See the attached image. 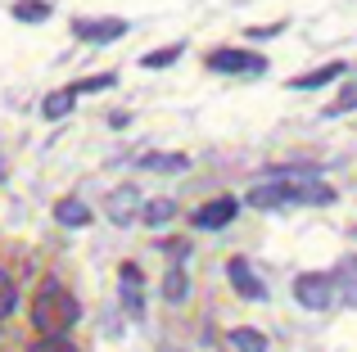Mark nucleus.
<instances>
[{"label":"nucleus","instance_id":"nucleus-11","mask_svg":"<svg viewBox=\"0 0 357 352\" xmlns=\"http://www.w3.org/2000/svg\"><path fill=\"white\" fill-rule=\"evenodd\" d=\"M14 14L23 18V23H45V18H50V5H45V0H18Z\"/></svg>","mask_w":357,"mask_h":352},{"label":"nucleus","instance_id":"nucleus-5","mask_svg":"<svg viewBox=\"0 0 357 352\" xmlns=\"http://www.w3.org/2000/svg\"><path fill=\"white\" fill-rule=\"evenodd\" d=\"M236 212H240L236 199H213V203H204V208L195 212V226H199V230H222Z\"/></svg>","mask_w":357,"mask_h":352},{"label":"nucleus","instance_id":"nucleus-1","mask_svg":"<svg viewBox=\"0 0 357 352\" xmlns=\"http://www.w3.org/2000/svg\"><path fill=\"white\" fill-rule=\"evenodd\" d=\"M82 307L77 298H73L68 289H63L59 280H45L41 289H36V303H32V326L41 330V335H68L73 326H77Z\"/></svg>","mask_w":357,"mask_h":352},{"label":"nucleus","instance_id":"nucleus-18","mask_svg":"<svg viewBox=\"0 0 357 352\" xmlns=\"http://www.w3.org/2000/svg\"><path fill=\"white\" fill-rule=\"evenodd\" d=\"M172 203H149V208H145V221H154V226H158V221H167V217H172Z\"/></svg>","mask_w":357,"mask_h":352},{"label":"nucleus","instance_id":"nucleus-17","mask_svg":"<svg viewBox=\"0 0 357 352\" xmlns=\"http://www.w3.org/2000/svg\"><path fill=\"white\" fill-rule=\"evenodd\" d=\"M105 86H114V72H105V77H86V81H77V86H68V90L77 95V90H105Z\"/></svg>","mask_w":357,"mask_h":352},{"label":"nucleus","instance_id":"nucleus-4","mask_svg":"<svg viewBox=\"0 0 357 352\" xmlns=\"http://www.w3.org/2000/svg\"><path fill=\"white\" fill-rule=\"evenodd\" d=\"M227 275H231V285H236V294H240V298H253V303H258V298H267L262 280L249 271V262H244V257H231V262H227Z\"/></svg>","mask_w":357,"mask_h":352},{"label":"nucleus","instance_id":"nucleus-15","mask_svg":"<svg viewBox=\"0 0 357 352\" xmlns=\"http://www.w3.org/2000/svg\"><path fill=\"white\" fill-rule=\"evenodd\" d=\"M163 294H167V298H172V303H181V298H185V275L176 271V266H172V271H167V280H163Z\"/></svg>","mask_w":357,"mask_h":352},{"label":"nucleus","instance_id":"nucleus-12","mask_svg":"<svg viewBox=\"0 0 357 352\" xmlns=\"http://www.w3.org/2000/svg\"><path fill=\"white\" fill-rule=\"evenodd\" d=\"M27 352H77V348H73V339H63V335H41Z\"/></svg>","mask_w":357,"mask_h":352},{"label":"nucleus","instance_id":"nucleus-14","mask_svg":"<svg viewBox=\"0 0 357 352\" xmlns=\"http://www.w3.org/2000/svg\"><path fill=\"white\" fill-rule=\"evenodd\" d=\"M145 168H158V172H185V168H190V159H181V154H167V159H145Z\"/></svg>","mask_w":357,"mask_h":352},{"label":"nucleus","instance_id":"nucleus-9","mask_svg":"<svg viewBox=\"0 0 357 352\" xmlns=\"http://www.w3.org/2000/svg\"><path fill=\"white\" fill-rule=\"evenodd\" d=\"M127 27L122 23H82L77 36H86V41H114V36H122Z\"/></svg>","mask_w":357,"mask_h":352},{"label":"nucleus","instance_id":"nucleus-3","mask_svg":"<svg viewBox=\"0 0 357 352\" xmlns=\"http://www.w3.org/2000/svg\"><path fill=\"white\" fill-rule=\"evenodd\" d=\"M208 68L213 72H262L267 63L258 54H244V50H218V54H208Z\"/></svg>","mask_w":357,"mask_h":352},{"label":"nucleus","instance_id":"nucleus-2","mask_svg":"<svg viewBox=\"0 0 357 352\" xmlns=\"http://www.w3.org/2000/svg\"><path fill=\"white\" fill-rule=\"evenodd\" d=\"M294 298L312 312H326L335 303V275H321V271H307L294 280Z\"/></svg>","mask_w":357,"mask_h":352},{"label":"nucleus","instance_id":"nucleus-10","mask_svg":"<svg viewBox=\"0 0 357 352\" xmlns=\"http://www.w3.org/2000/svg\"><path fill=\"white\" fill-rule=\"evenodd\" d=\"M231 348L236 352H267V339L258 330H231Z\"/></svg>","mask_w":357,"mask_h":352},{"label":"nucleus","instance_id":"nucleus-19","mask_svg":"<svg viewBox=\"0 0 357 352\" xmlns=\"http://www.w3.org/2000/svg\"><path fill=\"white\" fill-rule=\"evenodd\" d=\"M349 109H357V86H353V90H344V95L335 99V104H331V113H349Z\"/></svg>","mask_w":357,"mask_h":352},{"label":"nucleus","instance_id":"nucleus-21","mask_svg":"<svg viewBox=\"0 0 357 352\" xmlns=\"http://www.w3.org/2000/svg\"><path fill=\"white\" fill-rule=\"evenodd\" d=\"M131 194H136V190H118V208H114V217H118V221L131 212Z\"/></svg>","mask_w":357,"mask_h":352},{"label":"nucleus","instance_id":"nucleus-8","mask_svg":"<svg viewBox=\"0 0 357 352\" xmlns=\"http://www.w3.org/2000/svg\"><path fill=\"white\" fill-rule=\"evenodd\" d=\"M335 77H344V63H326V68H317V72H303V77H294L289 86L294 90H312V86H326V81H335Z\"/></svg>","mask_w":357,"mask_h":352},{"label":"nucleus","instance_id":"nucleus-20","mask_svg":"<svg viewBox=\"0 0 357 352\" xmlns=\"http://www.w3.org/2000/svg\"><path fill=\"white\" fill-rule=\"evenodd\" d=\"M176 50H181V45H167L163 54H154V59H145V68H163V63H172V59H176Z\"/></svg>","mask_w":357,"mask_h":352},{"label":"nucleus","instance_id":"nucleus-7","mask_svg":"<svg viewBox=\"0 0 357 352\" xmlns=\"http://www.w3.org/2000/svg\"><path fill=\"white\" fill-rule=\"evenodd\" d=\"M54 217H59L63 226H86V221H91V208L82 199H59V203H54Z\"/></svg>","mask_w":357,"mask_h":352},{"label":"nucleus","instance_id":"nucleus-6","mask_svg":"<svg viewBox=\"0 0 357 352\" xmlns=\"http://www.w3.org/2000/svg\"><path fill=\"white\" fill-rule=\"evenodd\" d=\"M253 208H280V203H294V185H258L249 194Z\"/></svg>","mask_w":357,"mask_h":352},{"label":"nucleus","instance_id":"nucleus-13","mask_svg":"<svg viewBox=\"0 0 357 352\" xmlns=\"http://www.w3.org/2000/svg\"><path fill=\"white\" fill-rule=\"evenodd\" d=\"M14 307H18V289H14V280H9V275L0 271V321H5Z\"/></svg>","mask_w":357,"mask_h":352},{"label":"nucleus","instance_id":"nucleus-16","mask_svg":"<svg viewBox=\"0 0 357 352\" xmlns=\"http://www.w3.org/2000/svg\"><path fill=\"white\" fill-rule=\"evenodd\" d=\"M73 99H77L73 90H63V95H50V99H45V118H63V113H68V104H73Z\"/></svg>","mask_w":357,"mask_h":352}]
</instances>
